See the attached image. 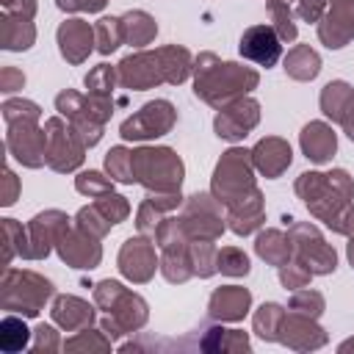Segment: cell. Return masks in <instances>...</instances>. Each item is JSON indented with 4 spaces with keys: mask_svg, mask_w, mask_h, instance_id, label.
Returning a JSON list of instances; mask_svg holds the SVG:
<instances>
[{
    "mask_svg": "<svg viewBox=\"0 0 354 354\" xmlns=\"http://www.w3.org/2000/svg\"><path fill=\"white\" fill-rule=\"evenodd\" d=\"M174 122V108L166 100L149 102L144 105L136 116H130L122 124V136L124 138H149V136H163Z\"/></svg>",
    "mask_w": 354,
    "mask_h": 354,
    "instance_id": "cell-1",
    "label": "cell"
},
{
    "mask_svg": "<svg viewBox=\"0 0 354 354\" xmlns=\"http://www.w3.org/2000/svg\"><path fill=\"white\" fill-rule=\"evenodd\" d=\"M202 69V80L196 77V94L205 97L210 88L216 86H230V91H249L257 86V75L249 72V69H241L238 64H216V69H207V66H199Z\"/></svg>",
    "mask_w": 354,
    "mask_h": 354,
    "instance_id": "cell-2",
    "label": "cell"
},
{
    "mask_svg": "<svg viewBox=\"0 0 354 354\" xmlns=\"http://www.w3.org/2000/svg\"><path fill=\"white\" fill-rule=\"evenodd\" d=\"M279 53H282V44L271 25H254L241 36V55L252 58L254 64H260L266 69L277 64Z\"/></svg>",
    "mask_w": 354,
    "mask_h": 354,
    "instance_id": "cell-3",
    "label": "cell"
},
{
    "mask_svg": "<svg viewBox=\"0 0 354 354\" xmlns=\"http://www.w3.org/2000/svg\"><path fill=\"white\" fill-rule=\"evenodd\" d=\"M354 36V0H337L321 25V39L326 47H343Z\"/></svg>",
    "mask_w": 354,
    "mask_h": 354,
    "instance_id": "cell-4",
    "label": "cell"
},
{
    "mask_svg": "<svg viewBox=\"0 0 354 354\" xmlns=\"http://www.w3.org/2000/svg\"><path fill=\"white\" fill-rule=\"evenodd\" d=\"M254 122H257V102L246 100V102H238L235 108H227L216 119V133L221 138H241Z\"/></svg>",
    "mask_w": 354,
    "mask_h": 354,
    "instance_id": "cell-5",
    "label": "cell"
},
{
    "mask_svg": "<svg viewBox=\"0 0 354 354\" xmlns=\"http://www.w3.org/2000/svg\"><path fill=\"white\" fill-rule=\"evenodd\" d=\"M254 163L266 177H277L290 163V147L279 138H266L254 147Z\"/></svg>",
    "mask_w": 354,
    "mask_h": 354,
    "instance_id": "cell-6",
    "label": "cell"
},
{
    "mask_svg": "<svg viewBox=\"0 0 354 354\" xmlns=\"http://www.w3.org/2000/svg\"><path fill=\"white\" fill-rule=\"evenodd\" d=\"M301 147H304V155H307L310 160L324 163V160H329L332 152H335V133H332L326 124L313 122V124H307L304 133H301Z\"/></svg>",
    "mask_w": 354,
    "mask_h": 354,
    "instance_id": "cell-7",
    "label": "cell"
},
{
    "mask_svg": "<svg viewBox=\"0 0 354 354\" xmlns=\"http://www.w3.org/2000/svg\"><path fill=\"white\" fill-rule=\"evenodd\" d=\"M58 41H61V53L69 61H80L91 50V28L83 25L80 19H72L58 30Z\"/></svg>",
    "mask_w": 354,
    "mask_h": 354,
    "instance_id": "cell-8",
    "label": "cell"
},
{
    "mask_svg": "<svg viewBox=\"0 0 354 354\" xmlns=\"http://www.w3.org/2000/svg\"><path fill=\"white\" fill-rule=\"evenodd\" d=\"M246 307H249V290L235 288V285L216 290L213 299H210V313L216 318H232L235 321L246 313Z\"/></svg>",
    "mask_w": 354,
    "mask_h": 354,
    "instance_id": "cell-9",
    "label": "cell"
},
{
    "mask_svg": "<svg viewBox=\"0 0 354 354\" xmlns=\"http://www.w3.org/2000/svg\"><path fill=\"white\" fill-rule=\"evenodd\" d=\"M119 268H122V274H127L130 279H147L149 277V271L147 268H141V263H147V266H152L155 268V260H152V249L144 243V241H127L124 243V249H122V257H119Z\"/></svg>",
    "mask_w": 354,
    "mask_h": 354,
    "instance_id": "cell-10",
    "label": "cell"
},
{
    "mask_svg": "<svg viewBox=\"0 0 354 354\" xmlns=\"http://www.w3.org/2000/svg\"><path fill=\"white\" fill-rule=\"evenodd\" d=\"M122 28H124V39L133 41L136 47L147 44L152 36H155V22L144 14V11H133L122 19Z\"/></svg>",
    "mask_w": 354,
    "mask_h": 354,
    "instance_id": "cell-11",
    "label": "cell"
},
{
    "mask_svg": "<svg viewBox=\"0 0 354 354\" xmlns=\"http://www.w3.org/2000/svg\"><path fill=\"white\" fill-rule=\"evenodd\" d=\"M293 77H299V80H310V77H315L318 75V69H321V61H318V55L310 50V47H296L290 55H288V66H285Z\"/></svg>",
    "mask_w": 354,
    "mask_h": 354,
    "instance_id": "cell-12",
    "label": "cell"
},
{
    "mask_svg": "<svg viewBox=\"0 0 354 354\" xmlns=\"http://www.w3.org/2000/svg\"><path fill=\"white\" fill-rule=\"evenodd\" d=\"M351 88L346 83H329L324 88V97H321V105H324V113L326 116H335V119H343L348 102H351Z\"/></svg>",
    "mask_w": 354,
    "mask_h": 354,
    "instance_id": "cell-13",
    "label": "cell"
},
{
    "mask_svg": "<svg viewBox=\"0 0 354 354\" xmlns=\"http://www.w3.org/2000/svg\"><path fill=\"white\" fill-rule=\"evenodd\" d=\"M288 252H290V243H285L282 232H277V230H268V232H263V235L257 238V254H260L263 260L285 263Z\"/></svg>",
    "mask_w": 354,
    "mask_h": 354,
    "instance_id": "cell-14",
    "label": "cell"
},
{
    "mask_svg": "<svg viewBox=\"0 0 354 354\" xmlns=\"http://www.w3.org/2000/svg\"><path fill=\"white\" fill-rule=\"evenodd\" d=\"M105 166H108L111 177H116V180H122V183H133V180H136V174H133V152H127V149H122V147H116V149L108 152Z\"/></svg>",
    "mask_w": 354,
    "mask_h": 354,
    "instance_id": "cell-15",
    "label": "cell"
},
{
    "mask_svg": "<svg viewBox=\"0 0 354 354\" xmlns=\"http://www.w3.org/2000/svg\"><path fill=\"white\" fill-rule=\"evenodd\" d=\"M100 53H111L119 47V41L124 39V28H122V19H100Z\"/></svg>",
    "mask_w": 354,
    "mask_h": 354,
    "instance_id": "cell-16",
    "label": "cell"
},
{
    "mask_svg": "<svg viewBox=\"0 0 354 354\" xmlns=\"http://www.w3.org/2000/svg\"><path fill=\"white\" fill-rule=\"evenodd\" d=\"M218 268L224 271V274H246L249 271V257L241 252V249H224L221 254H218Z\"/></svg>",
    "mask_w": 354,
    "mask_h": 354,
    "instance_id": "cell-17",
    "label": "cell"
},
{
    "mask_svg": "<svg viewBox=\"0 0 354 354\" xmlns=\"http://www.w3.org/2000/svg\"><path fill=\"white\" fill-rule=\"evenodd\" d=\"M3 348L6 351H14V335H19V346H25V340H28V329H25V324L22 321H17V318H6L3 321Z\"/></svg>",
    "mask_w": 354,
    "mask_h": 354,
    "instance_id": "cell-18",
    "label": "cell"
},
{
    "mask_svg": "<svg viewBox=\"0 0 354 354\" xmlns=\"http://www.w3.org/2000/svg\"><path fill=\"white\" fill-rule=\"evenodd\" d=\"M77 188L83 191V194H88V191H100V188H105V191H111V185L102 180V174H97V171H88V174H80V180H77Z\"/></svg>",
    "mask_w": 354,
    "mask_h": 354,
    "instance_id": "cell-19",
    "label": "cell"
},
{
    "mask_svg": "<svg viewBox=\"0 0 354 354\" xmlns=\"http://www.w3.org/2000/svg\"><path fill=\"white\" fill-rule=\"evenodd\" d=\"M324 3H326V0H301V8H299V14H301L304 19H315Z\"/></svg>",
    "mask_w": 354,
    "mask_h": 354,
    "instance_id": "cell-20",
    "label": "cell"
},
{
    "mask_svg": "<svg viewBox=\"0 0 354 354\" xmlns=\"http://www.w3.org/2000/svg\"><path fill=\"white\" fill-rule=\"evenodd\" d=\"M348 260H351V266H354V241L348 243Z\"/></svg>",
    "mask_w": 354,
    "mask_h": 354,
    "instance_id": "cell-21",
    "label": "cell"
}]
</instances>
